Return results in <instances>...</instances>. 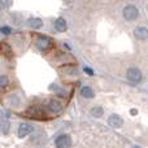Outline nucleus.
I'll use <instances>...</instances> for the list:
<instances>
[{
    "label": "nucleus",
    "instance_id": "11",
    "mask_svg": "<svg viewBox=\"0 0 148 148\" xmlns=\"http://www.w3.org/2000/svg\"><path fill=\"white\" fill-rule=\"evenodd\" d=\"M48 107H49V110H52L53 113H59V112H61V109H62L61 104H60L59 101H56V100H51Z\"/></svg>",
    "mask_w": 148,
    "mask_h": 148
},
{
    "label": "nucleus",
    "instance_id": "18",
    "mask_svg": "<svg viewBox=\"0 0 148 148\" xmlns=\"http://www.w3.org/2000/svg\"><path fill=\"white\" fill-rule=\"evenodd\" d=\"M131 114L135 116V114H136V110H135V109H133V110H131Z\"/></svg>",
    "mask_w": 148,
    "mask_h": 148
},
{
    "label": "nucleus",
    "instance_id": "6",
    "mask_svg": "<svg viewBox=\"0 0 148 148\" xmlns=\"http://www.w3.org/2000/svg\"><path fill=\"white\" fill-rule=\"evenodd\" d=\"M134 35L138 39H140V40H146V39H148V29L143 27V26H138L134 30Z\"/></svg>",
    "mask_w": 148,
    "mask_h": 148
},
{
    "label": "nucleus",
    "instance_id": "4",
    "mask_svg": "<svg viewBox=\"0 0 148 148\" xmlns=\"http://www.w3.org/2000/svg\"><path fill=\"white\" fill-rule=\"evenodd\" d=\"M57 148H69L72 146V139H70L69 135L66 134H62V135L57 136L56 138V142H55Z\"/></svg>",
    "mask_w": 148,
    "mask_h": 148
},
{
    "label": "nucleus",
    "instance_id": "10",
    "mask_svg": "<svg viewBox=\"0 0 148 148\" xmlns=\"http://www.w3.org/2000/svg\"><path fill=\"white\" fill-rule=\"evenodd\" d=\"M81 95L83 97H86V99H91V97H94V91H92V88L91 87H88V86H84V87H82V90H81Z\"/></svg>",
    "mask_w": 148,
    "mask_h": 148
},
{
    "label": "nucleus",
    "instance_id": "1",
    "mask_svg": "<svg viewBox=\"0 0 148 148\" xmlns=\"http://www.w3.org/2000/svg\"><path fill=\"white\" fill-rule=\"evenodd\" d=\"M138 16H139V12L135 5H126L125 7V9H123V17H125V20L134 21L138 18Z\"/></svg>",
    "mask_w": 148,
    "mask_h": 148
},
{
    "label": "nucleus",
    "instance_id": "13",
    "mask_svg": "<svg viewBox=\"0 0 148 148\" xmlns=\"http://www.w3.org/2000/svg\"><path fill=\"white\" fill-rule=\"evenodd\" d=\"M103 113H104V110H103L101 107H94L91 109V114L94 116V117H101Z\"/></svg>",
    "mask_w": 148,
    "mask_h": 148
},
{
    "label": "nucleus",
    "instance_id": "7",
    "mask_svg": "<svg viewBox=\"0 0 148 148\" xmlns=\"http://www.w3.org/2000/svg\"><path fill=\"white\" fill-rule=\"evenodd\" d=\"M108 123H109L112 127H120V126H122L123 120L120 117V116L112 114V116H109V118H108Z\"/></svg>",
    "mask_w": 148,
    "mask_h": 148
},
{
    "label": "nucleus",
    "instance_id": "16",
    "mask_svg": "<svg viewBox=\"0 0 148 148\" xmlns=\"http://www.w3.org/2000/svg\"><path fill=\"white\" fill-rule=\"evenodd\" d=\"M0 33H3V34H10L12 33V29L9 27V26H1V27H0Z\"/></svg>",
    "mask_w": 148,
    "mask_h": 148
},
{
    "label": "nucleus",
    "instance_id": "15",
    "mask_svg": "<svg viewBox=\"0 0 148 148\" xmlns=\"http://www.w3.org/2000/svg\"><path fill=\"white\" fill-rule=\"evenodd\" d=\"M8 78L5 75H0V87H7L8 86Z\"/></svg>",
    "mask_w": 148,
    "mask_h": 148
},
{
    "label": "nucleus",
    "instance_id": "9",
    "mask_svg": "<svg viewBox=\"0 0 148 148\" xmlns=\"http://www.w3.org/2000/svg\"><path fill=\"white\" fill-rule=\"evenodd\" d=\"M26 25L31 29H40L42 26H43V22H42V20H39V18H30V20L26 22Z\"/></svg>",
    "mask_w": 148,
    "mask_h": 148
},
{
    "label": "nucleus",
    "instance_id": "17",
    "mask_svg": "<svg viewBox=\"0 0 148 148\" xmlns=\"http://www.w3.org/2000/svg\"><path fill=\"white\" fill-rule=\"evenodd\" d=\"M84 72H86L87 74H90V75H92V74H94L92 69H88V68H84Z\"/></svg>",
    "mask_w": 148,
    "mask_h": 148
},
{
    "label": "nucleus",
    "instance_id": "2",
    "mask_svg": "<svg viewBox=\"0 0 148 148\" xmlns=\"http://www.w3.org/2000/svg\"><path fill=\"white\" fill-rule=\"evenodd\" d=\"M36 47H38L40 51H47L52 47V40L48 38V36L40 35L36 38Z\"/></svg>",
    "mask_w": 148,
    "mask_h": 148
},
{
    "label": "nucleus",
    "instance_id": "3",
    "mask_svg": "<svg viewBox=\"0 0 148 148\" xmlns=\"http://www.w3.org/2000/svg\"><path fill=\"white\" fill-rule=\"evenodd\" d=\"M126 77H127V79L130 82H133V83H138V82L142 81V73H140V70L136 69V68H130V69H127Z\"/></svg>",
    "mask_w": 148,
    "mask_h": 148
},
{
    "label": "nucleus",
    "instance_id": "12",
    "mask_svg": "<svg viewBox=\"0 0 148 148\" xmlns=\"http://www.w3.org/2000/svg\"><path fill=\"white\" fill-rule=\"evenodd\" d=\"M9 129H10V125L7 120H0V131L3 134H8L9 133Z\"/></svg>",
    "mask_w": 148,
    "mask_h": 148
},
{
    "label": "nucleus",
    "instance_id": "8",
    "mask_svg": "<svg viewBox=\"0 0 148 148\" xmlns=\"http://www.w3.org/2000/svg\"><path fill=\"white\" fill-rule=\"evenodd\" d=\"M55 29H56L57 31H60V33H64V31L66 30V21H65L64 18H57V20L55 21Z\"/></svg>",
    "mask_w": 148,
    "mask_h": 148
},
{
    "label": "nucleus",
    "instance_id": "14",
    "mask_svg": "<svg viewBox=\"0 0 148 148\" xmlns=\"http://www.w3.org/2000/svg\"><path fill=\"white\" fill-rule=\"evenodd\" d=\"M51 90H56V92L59 91V94L62 95V96H65V95H66V94H65V90H62L61 87H60V86H56V84H52V86H51Z\"/></svg>",
    "mask_w": 148,
    "mask_h": 148
},
{
    "label": "nucleus",
    "instance_id": "5",
    "mask_svg": "<svg viewBox=\"0 0 148 148\" xmlns=\"http://www.w3.org/2000/svg\"><path fill=\"white\" fill-rule=\"evenodd\" d=\"M33 133V126L29 125V123H21L20 127H18V136L20 138H25L26 135Z\"/></svg>",
    "mask_w": 148,
    "mask_h": 148
}]
</instances>
